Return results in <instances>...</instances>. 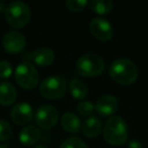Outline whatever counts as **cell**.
I'll list each match as a JSON object with an SVG mask.
<instances>
[{
	"label": "cell",
	"mask_w": 148,
	"mask_h": 148,
	"mask_svg": "<svg viewBox=\"0 0 148 148\" xmlns=\"http://www.w3.org/2000/svg\"><path fill=\"white\" fill-rule=\"evenodd\" d=\"M5 9V7H4V4H3L2 2H0V12L1 11H3Z\"/></svg>",
	"instance_id": "d4e9b609"
},
{
	"label": "cell",
	"mask_w": 148,
	"mask_h": 148,
	"mask_svg": "<svg viewBox=\"0 0 148 148\" xmlns=\"http://www.w3.org/2000/svg\"><path fill=\"white\" fill-rule=\"evenodd\" d=\"M95 107L97 113L101 117H113L119 109V101L114 95H105L97 99Z\"/></svg>",
	"instance_id": "8fae6325"
},
{
	"label": "cell",
	"mask_w": 148,
	"mask_h": 148,
	"mask_svg": "<svg viewBox=\"0 0 148 148\" xmlns=\"http://www.w3.org/2000/svg\"><path fill=\"white\" fill-rule=\"evenodd\" d=\"M59 148H88L87 144L76 137H70L64 140Z\"/></svg>",
	"instance_id": "d6986e66"
},
{
	"label": "cell",
	"mask_w": 148,
	"mask_h": 148,
	"mask_svg": "<svg viewBox=\"0 0 148 148\" xmlns=\"http://www.w3.org/2000/svg\"><path fill=\"white\" fill-rule=\"evenodd\" d=\"M76 110L81 116L87 117V116H90L93 113V111L95 110V107L91 101H82L77 105Z\"/></svg>",
	"instance_id": "44dd1931"
},
{
	"label": "cell",
	"mask_w": 148,
	"mask_h": 148,
	"mask_svg": "<svg viewBox=\"0 0 148 148\" xmlns=\"http://www.w3.org/2000/svg\"><path fill=\"white\" fill-rule=\"evenodd\" d=\"M16 89L8 81H1L0 82V105L10 106L16 99Z\"/></svg>",
	"instance_id": "4fadbf2b"
},
{
	"label": "cell",
	"mask_w": 148,
	"mask_h": 148,
	"mask_svg": "<svg viewBox=\"0 0 148 148\" xmlns=\"http://www.w3.org/2000/svg\"><path fill=\"white\" fill-rule=\"evenodd\" d=\"M34 148H48V147H46V146H44V145H38V146H35Z\"/></svg>",
	"instance_id": "4316f807"
},
{
	"label": "cell",
	"mask_w": 148,
	"mask_h": 148,
	"mask_svg": "<svg viewBox=\"0 0 148 148\" xmlns=\"http://www.w3.org/2000/svg\"><path fill=\"white\" fill-rule=\"evenodd\" d=\"M12 74V66L10 62L6 60L0 61V78H8Z\"/></svg>",
	"instance_id": "603a6c76"
},
{
	"label": "cell",
	"mask_w": 148,
	"mask_h": 148,
	"mask_svg": "<svg viewBox=\"0 0 148 148\" xmlns=\"http://www.w3.org/2000/svg\"><path fill=\"white\" fill-rule=\"evenodd\" d=\"M10 117L15 124L19 126L27 125L33 120L34 111L27 103H18L11 109Z\"/></svg>",
	"instance_id": "30bf717a"
},
{
	"label": "cell",
	"mask_w": 148,
	"mask_h": 148,
	"mask_svg": "<svg viewBox=\"0 0 148 148\" xmlns=\"http://www.w3.org/2000/svg\"><path fill=\"white\" fill-rule=\"evenodd\" d=\"M25 37L16 31L7 32L2 38V46L6 52L10 54L21 53L25 47Z\"/></svg>",
	"instance_id": "9c48e42d"
},
{
	"label": "cell",
	"mask_w": 148,
	"mask_h": 148,
	"mask_svg": "<svg viewBox=\"0 0 148 148\" xmlns=\"http://www.w3.org/2000/svg\"><path fill=\"white\" fill-rule=\"evenodd\" d=\"M12 136V127L11 125L4 119H0V140L5 141V140L10 139Z\"/></svg>",
	"instance_id": "ffe728a7"
},
{
	"label": "cell",
	"mask_w": 148,
	"mask_h": 148,
	"mask_svg": "<svg viewBox=\"0 0 148 148\" xmlns=\"http://www.w3.org/2000/svg\"><path fill=\"white\" fill-rule=\"evenodd\" d=\"M128 148H143V146L140 142L136 141V140H132L128 144Z\"/></svg>",
	"instance_id": "cb8c5ba5"
},
{
	"label": "cell",
	"mask_w": 148,
	"mask_h": 148,
	"mask_svg": "<svg viewBox=\"0 0 148 148\" xmlns=\"http://www.w3.org/2000/svg\"><path fill=\"white\" fill-rule=\"evenodd\" d=\"M61 126L68 133H78L81 128V122L74 113L67 112L62 115Z\"/></svg>",
	"instance_id": "9a60e30c"
},
{
	"label": "cell",
	"mask_w": 148,
	"mask_h": 148,
	"mask_svg": "<svg viewBox=\"0 0 148 148\" xmlns=\"http://www.w3.org/2000/svg\"><path fill=\"white\" fill-rule=\"evenodd\" d=\"M68 83L63 76H49L41 82L39 86L40 95L47 99H59L67 92Z\"/></svg>",
	"instance_id": "5b68a950"
},
{
	"label": "cell",
	"mask_w": 148,
	"mask_h": 148,
	"mask_svg": "<svg viewBox=\"0 0 148 148\" xmlns=\"http://www.w3.org/2000/svg\"><path fill=\"white\" fill-rule=\"evenodd\" d=\"M41 138V131L35 126H27L19 133V141L25 146L35 145Z\"/></svg>",
	"instance_id": "5bb4252c"
},
{
	"label": "cell",
	"mask_w": 148,
	"mask_h": 148,
	"mask_svg": "<svg viewBox=\"0 0 148 148\" xmlns=\"http://www.w3.org/2000/svg\"><path fill=\"white\" fill-rule=\"evenodd\" d=\"M103 133L106 142L115 146L124 144L129 136L127 124L125 120L119 116H113L109 118L105 124Z\"/></svg>",
	"instance_id": "7a4b0ae2"
},
{
	"label": "cell",
	"mask_w": 148,
	"mask_h": 148,
	"mask_svg": "<svg viewBox=\"0 0 148 148\" xmlns=\"http://www.w3.org/2000/svg\"><path fill=\"white\" fill-rule=\"evenodd\" d=\"M0 148H9L6 144H0Z\"/></svg>",
	"instance_id": "484cf974"
},
{
	"label": "cell",
	"mask_w": 148,
	"mask_h": 148,
	"mask_svg": "<svg viewBox=\"0 0 148 148\" xmlns=\"http://www.w3.org/2000/svg\"><path fill=\"white\" fill-rule=\"evenodd\" d=\"M32 59L39 66H49L55 60V54L50 48L40 47L32 53Z\"/></svg>",
	"instance_id": "7c38bea8"
},
{
	"label": "cell",
	"mask_w": 148,
	"mask_h": 148,
	"mask_svg": "<svg viewBox=\"0 0 148 148\" xmlns=\"http://www.w3.org/2000/svg\"><path fill=\"white\" fill-rule=\"evenodd\" d=\"M87 4H88V2L85 1V0H68L65 2L66 7L70 11H73V12L82 11L86 7Z\"/></svg>",
	"instance_id": "7402d4cb"
},
{
	"label": "cell",
	"mask_w": 148,
	"mask_h": 148,
	"mask_svg": "<svg viewBox=\"0 0 148 148\" xmlns=\"http://www.w3.org/2000/svg\"><path fill=\"white\" fill-rule=\"evenodd\" d=\"M101 121L97 117H89L84 121L82 125V133L87 138H95L101 134Z\"/></svg>",
	"instance_id": "2e32d148"
},
{
	"label": "cell",
	"mask_w": 148,
	"mask_h": 148,
	"mask_svg": "<svg viewBox=\"0 0 148 148\" xmlns=\"http://www.w3.org/2000/svg\"><path fill=\"white\" fill-rule=\"evenodd\" d=\"M4 13L8 25L15 29L25 27L31 21V8L23 1H12L7 4Z\"/></svg>",
	"instance_id": "3957f363"
},
{
	"label": "cell",
	"mask_w": 148,
	"mask_h": 148,
	"mask_svg": "<svg viewBox=\"0 0 148 148\" xmlns=\"http://www.w3.org/2000/svg\"><path fill=\"white\" fill-rule=\"evenodd\" d=\"M112 79L121 85H131L138 78V68L133 61L126 58L117 59L110 66Z\"/></svg>",
	"instance_id": "6da1fadb"
},
{
	"label": "cell",
	"mask_w": 148,
	"mask_h": 148,
	"mask_svg": "<svg viewBox=\"0 0 148 148\" xmlns=\"http://www.w3.org/2000/svg\"><path fill=\"white\" fill-rule=\"evenodd\" d=\"M89 31L97 40L108 42L113 38L114 29L111 23L103 17H95L89 23Z\"/></svg>",
	"instance_id": "ba28073f"
},
{
	"label": "cell",
	"mask_w": 148,
	"mask_h": 148,
	"mask_svg": "<svg viewBox=\"0 0 148 148\" xmlns=\"http://www.w3.org/2000/svg\"><path fill=\"white\" fill-rule=\"evenodd\" d=\"M59 121V112L51 105H43L36 112V122L40 128L48 130L53 128Z\"/></svg>",
	"instance_id": "52a82bcc"
},
{
	"label": "cell",
	"mask_w": 148,
	"mask_h": 148,
	"mask_svg": "<svg viewBox=\"0 0 148 148\" xmlns=\"http://www.w3.org/2000/svg\"><path fill=\"white\" fill-rule=\"evenodd\" d=\"M14 78L21 87L25 89H33L39 82V73L33 64L25 61L16 66Z\"/></svg>",
	"instance_id": "8992f818"
},
{
	"label": "cell",
	"mask_w": 148,
	"mask_h": 148,
	"mask_svg": "<svg viewBox=\"0 0 148 148\" xmlns=\"http://www.w3.org/2000/svg\"><path fill=\"white\" fill-rule=\"evenodd\" d=\"M75 68L80 76L87 78L97 77L105 70V61L97 54H84L77 60Z\"/></svg>",
	"instance_id": "277c9868"
},
{
	"label": "cell",
	"mask_w": 148,
	"mask_h": 148,
	"mask_svg": "<svg viewBox=\"0 0 148 148\" xmlns=\"http://www.w3.org/2000/svg\"><path fill=\"white\" fill-rule=\"evenodd\" d=\"M68 87H69V91L73 99L82 101V99H84L87 97L88 89H87L86 84L83 81H81L80 79H77V78L71 79Z\"/></svg>",
	"instance_id": "e0dca14e"
},
{
	"label": "cell",
	"mask_w": 148,
	"mask_h": 148,
	"mask_svg": "<svg viewBox=\"0 0 148 148\" xmlns=\"http://www.w3.org/2000/svg\"><path fill=\"white\" fill-rule=\"evenodd\" d=\"M91 11L99 15L108 14L112 11L114 3L111 0H93L88 3Z\"/></svg>",
	"instance_id": "ac0fdd59"
}]
</instances>
